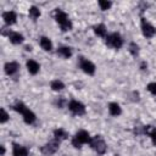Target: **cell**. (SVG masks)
Masks as SVG:
<instances>
[{"label":"cell","mask_w":156,"mask_h":156,"mask_svg":"<svg viewBox=\"0 0 156 156\" xmlns=\"http://www.w3.org/2000/svg\"><path fill=\"white\" fill-rule=\"evenodd\" d=\"M2 20L5 21L6 24H13L16 23V20H17V15L15 11H6L2 13Z\"/></svg>","instance_id":"cell-11"},{"label":"cell","mask_w":156,"mask_h":156,"mask_svg":"<svg viewBox=\"0 0 156 156\" xmlns=\"http://www.w3.org/2000/svg\"><path fill=\"white\" fill-rule=\"evenodd\" d=\"M68 108L76 116H82L85 113V106L80 101H77V100H71L68 104Z\"/></svg>","instance_id":"cell-8"},{"label":"cell","mask_w":156,"mask_h":156,"mask_svg":"<svg viewBox=\"0 0 156 156\" xmlns=\"http://www.w3.org/2000/svg\"><path fill=\"white\" fill-rule=\"evenodd\" d=\"M90 146H91V149L94 150V151H96L99 155H104L105 152H106V150H107V145H106V143H105V140L100 136V135H95V136H93L91 139H90Z\"/></svg>","instance_id":"cell-3"},{"label":"cell","mask_w":156,"mask_h":156,"mask_svg":"<svg viewBox=\"0 0 156 156\" xmlns=\"http://www.w3.org/2000/svg\"><path fill=\"white\" fill-rule=\"evenodd\" d=\"M90 134L87 132V130H79L76 133V135L73 136L72 139V145L74 147H80L83 144H87V143H90Z\"/></svg>","instance_id":"cell-4"},{"label":"cell","mask_w":156,"mask_h":156,"mask_svg":"<svg viewBox=\"0 0 156 156\" xmlns=\"http://www.w3.org/2000/svg\"><path fill=\"white\" fill-rule=\"evenodd\" d=\"M141 32H143L144 37L152 38L156 34V28L151 23H149L145 18H141Z\"/></svg>","instance_id":"cell-9"},{"label":"cell","mask_w":156,"mask_h":156,"mask_svg":"<svg viewBox=\"0 0 156 156\" xmlns=\"http://www.w3.org/2000/svg\"><path fill=\"white\" fill-rule=\"evenodd\" d=\"M0 147H1V156H4V155H5V146H4V145H1Z\"/></svg>","instance_id":"cell-27"},{"label":"cell","mask_w":156,"mask_h":156,"mask_svg":"<svg viewBox=\"0 0 156 156\" xmlns=\"http://www.w3.org/2000/svg\"><path fill=\"white\" fill-rule=\"evenodd\" d=\"M146 88H147V90H149V91H150L152 95H156V83H155V82L149 83Z\"/></svg>","instance_id":"cell-26"},{"label":"cell","mask_w":156,"mask_h":156,"mask_svg":"<svg viewBox=\"0 0 156 156\" xmlns=\"http://www.w3.org/2000/svg\"><path fill=\"white\" fill-rule=\"evenodd\" d=\"M39 44H40L41 49L45 50V51H51L52 50V43L48 37H41L40 40H39Z\"/></svg>","instance_id":"cell-16"},{"label":"cell","mask_w":156,"mask_h":156,"mask_svg":"<svg viewBox=\"0 0 156 156\" xmlns=\"http://www.w3.org/2000/svg\"><path fill=\"white\" fill-rule=\"evenodd\" d=\"M94 32L98 37H101V38H106V27L104 24H96L94 26Z\"/></svg>","instance_id":"cell-20"},{"label":"cell","mask_w":156,"mask_h":156,"mask_svg":"<svg viewBox=\"0 0 156 156\" xmlns=\"http://www.w3.org/2000/svg\"><path fill=\"white\" fill-rule=\"evenodd\" d=\"M106 40V45L110 46V48H113V49H121L122 45H123V39L122 37L118 34V33H111L108 35H106L105 38Z\"/></svg>","instance_id":"cell-5"},{"label":"cell","mask_w":156,"mask_h":156,"mask_svg":"<svg viewBox=\"0 0 156 156\" xmlns=\"http://www.w3.org/2000/svg\"><path fill=\"white\" fill-rule=\"evenodd\" d=\"M111 5H112L111 1H105V0H100V1H99V6H100V9L104 10V11L108 10V9L111 7Z\"/></svg>","instance_id":"cell-23"},{"label":"cell","mask_w":156,"mask_h":156,"mask_svg":"<svg viewBox=\"0 0 156 156\" xmlns=\"http://www.w3.org/2000/svg\"><path fill=\"white\" fill-rule=\"evenodd\" d=\"M13 108H15V111L20 112V113L23 116V121H24L27 124H32V123L35 122L37 117H35L34 112L30 111L23 102H17V104L13 106Z\"/></svg>","instance_id":"cell-1"},{"label":"cell","mask_w":156,"mask_h":156,"mask_svg":"<svg viewBox=\"0 0 156 156\" xmlns=\"http://www.w3.org/2000/svg\"><path fill=\"white\" fill-rule=\"evenodd\" d=\"M9 39H10V41H11L12 44L18 45V44H21V43L23 41V35H22L21 33H18V32H10Z\"/></svg>","instance_id":"cell-14"},{"label":"cell","mask_w":156,"mask_h":156,"mask_svg":"<svg viewBox=\"0 0 156 156\" xmlns=\"http://www.w3.org/2000/svg\"><path fill=\"white\" fill-rule=\"evenodd\" d=\"M12 154L13 156H28V149L20 144H13Z\"/></svg>","instance_id":"cell-12"},{"label":"cell","mask_w":156,"mask_h":156,"mask_svg":"<svg viewBox=\"0 0 156 156\" xmlns=\"http://www.w3.org/2000/svg\"><path fill=\"white\" fill-rule=\"evenodd\" d=\"M50 87H51V89H52L54 91H61V90L65 88V84H63L61 80L56 79V80H52V82H51Z\"/></svg>","instance_id":"cell-21"},{"label":"cell","mask_w":156,"mask_h":156,"mask_svg":"<svg viewBox=\"0 0 156 156\" xmlns=\"http://www.w3.org/2000/svg\"><path fill=\"white\" fill-rule=\"evenodd\" d=\"M55 20L60 24V27H61V29L63 32H67V30H71L72 29V23H71L69 18H68L67 13L63 12L62 10H60V9H56L55 10Z\"/></svg>","instance_id":"cell-2"},{"label":"cell","mask_w":156,"mask_h":156,"mask_svg":"<svg viewBox=\"0 0 156 156\" xmlns=\"http://www.w3.org/2000/svg\"><path fill=\"white\" fill-rule=\"evenodd\" d=\"M58 146H60V141H57V140L54 139L52 141H49L45 145H43L41 149H40V151L45 156H51V155H54L58 150Z\"/></svg>","instance_id":"cell-6"},{"label":"cell","mask_w":156,"mask_h":156,"mask_svg":"<svg viewBox=\"0 0 156 156\" xmlns=\"http://www.w3.org/2000/svg\"><path fill=\"white\" fill-rule=\"evenodd\" d=\"M129 51L133 56H136L139 54V46L135 44V43H130L129 44Z\"/></svg>","instance_id":"cell-24"},{"label":"cell","mask_w":156,"mask_h":156,"mask_svg":"<svg viewBox=\"0 0 156 156\" xmlns=\"http://www.w3.org/2000/svg\"><path fill=\"white\" fill-rule=\"evenodd\" d=\"M108 112H110L111 116L117 117V116H119L122 113V108L117 102H110L108 104Z\"/></svg>","instance_id":"cell-15"},{"label":"cell","mask_w":156,"mask_h":156,"mask_svg":"<svg viewBox=\"0 0 156 156\" xmlns=\"http://www.w3.org/2000/svg\"><path fill=\"white\" fill-rule=\"evenodd\" d=\"M54 136H55V140H57V141H61V140H65V139H67V136H68V133H67L65 129H62V128H58V129H55V130H54Z\"/></svg>","instance_id":"cell-18"},{"label":"cell","mask_w":156,"mask_h":156,"mask_svg":"<svg viewBox=\"0 0 156 156\" xmlns=\"http://www.w3.org/2000/svg\"><path fill=\"white\" fill-rule=\"evenodd\" d=\"M28 13H29V17H30L32 20H37V18H39V16H40V11H39V9L35 7V6L29 7Z\"/></svg>","instance_id":"cell-22"},{"label":"cell","mask_w":156,"mask_h":156,"mask_svg":"<svg viewBox=\"0 0 156 156\" xmlns=\"http://www.w3.org/2000/svg\"><path fill=\"white\" fill-rule=\"evenodd\" d=\"M79 67L82 68V71L84 73H87L89 76H93L95 73V69H96L95 65L91 61H89L88 58H84V57H80L79 58Z\"/></svg>","instance_id":"cell-7"},{"label":"cell","mask_w":156,"mask_h":156,"mask_svg":"<svg viewBox=\"0 0 156 156\" xmlns=\"http://www.w3.org/2000/svg\"><path fill=\"white\" fill-rule=\"evenodd\" d=\"M5 72H6V74H9V76H13V74H16L17 72H18V69H20V65L16 62V61H11V62H7V63H5Z\"/></svg>","instance_id":"cell-10"},{"label":"cell","mask_w":156,"mask_h":156,"mask_svg":"<svg viewBox=\"0 0 156 156\" xmlns=\"http://www.w3.org/2000/svg\"><path fill=\"white\" fill-rule=\"evenodd\" d=\"M57 54L63 58H68L72 56V49L69 46H60L57 49Z\"/></svg>","instance_id":"cell-17"},{"label":"cell","mask_w":156,"mask_h":156,"mask_svg":"<svg viewBox=\"0 0 156 156\" xmlns=\"http://www.w3.org/2000/svg\"><path fill=\"white\" fill-rule=\"evenodd\" d=\"M144 132L146 134H149V136L151 138V141L152 144L156 146V128H151V126H146L144 128Z\"/></svg>","instance_id":"cell-19"},{"label":"cell","mask_w":156,"mask_h":156,"mask_svg":"<svg viewBox=\"0 0 156 156\" xmlns=\"http://www.w3.org/2000/svg\"><path fill=\"white\" fill-rule=\"evenodd\" d=\"M26 50H27V51H30V50H32V46L27 45V46H26Z\"/></svg>","instance_id":"cell-28"},{"label":"cell","mask_w":156,"mask_h":156,"mask_svg":"<svg viewBox=\"0 0 156 156\" xmlns=\"http://www.w3.org/2000/svg\"><path fill=\"white\" fill-rule=\"evenodd\" d=\"M26 66H27V69H28V72L30 74H37L39 72V68H40L39 63L37 61H34V60H28Z\"/></svg>","instance_id":"cell-13"},{"label":"cell","mask_w":156,"mask_h":156,"mask_svg":"<svg viewBox=\"0 0 156 156\" xmlns=\"http://www.w3.org/2000/svg\"><path fill=\"white\" fill-rule=\"evenodd\" d=\"M0 123H5V122H7V119H9V115H7V112L5 111V108H1L0 110Z\"/></svg>","instance_id":"cell-25"}]
</instances>
